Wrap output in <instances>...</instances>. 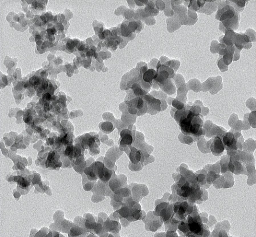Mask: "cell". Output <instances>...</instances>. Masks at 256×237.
I'll list each match as a JSON object with an SVG mask.
<instances>
[{
    "mask_svg": "<svg viewBox=\"0 0 256 237\" xmlns=\"http://www.w3.org/2000/svg\"><path fill=\"white\" fill-rule=\"evenodd\" d=\"M108 230L109 232L117 233L119 231L118 229L119 224L117 222L115 221H111L109 222Z\"/></svg>",
    "mask_w": 256,
    "mask_h": 237,
    "instance_id": "obj_14",
    "label": "cell"
},
{
    "mask_svg": "<svg viewBox=\"0 0 256 237\" xmlns=\"http://www.w3.org/2000/svg\"><path fill=\"white\" fill-rule=\"evenodd\" d=\"M128 26V27H129L130 30L132 32H134L137 29V22H130Z\"/></svg>",
    "mask_w": 256,
    "mask_h": 237,
    "instance_id": "obj_23",
    "label": "cell"
},
{
    "mask_svg": "<svg viewBox=\"0 0 256 237\" xmlns=\"http://www.w3.org/2000/svg\"><path fill=\"white\" fill-rule=\"evenodd\" d=\"M235 14L234 10L231 9L228 10L222 14L220 19V21H222L226 20H230L233 17Z\"/></svg>",
    "mask_w": 256,
    "mask_h": 237,
    "instance_id": "obj_13",
    "label": "cell"
},
{
    "mask_svg": "<svg viewBox=\"0 0 256 237\" xmlns=\"http://www.w3.org/2000/svg\"><path fill=\"white\" fill-rule=\"evenodd\" d=\"M144 103L143 100L140 98H139L137 102L136 107L137 109H141L143 108Z\"/></svg>",
    "mask_w": 256,
    "mask_h": 237,
    "instance_id": "obj_25",
    "label": "cell"
},
{
    "mask_svg": "<svg viewBox=\"0 0 256 237\" xmlns=\"http://www.w3.org/2000/svg\"><path fill=\"white\" fill-rule=\"evenodd\" d=\"M218 66L220 71L222 72H225L228 70V66L224 64L223 59H221L218 62Z\"/></svg>",
    "mask_w": 256,
    "mask_h": 237,
    "instance_id": "obj_19",
    "label": "cell"
},
{
    "mask_svg": "<svg viewBox=\"0 0 256 237\" xmlns=\"http://www.w3.org/2000/svg\"><path fill=\"white\" fill-rule=\"evenodd\" d=\"M173 106L178 110H181L184 108V105L182 103L174 100L173 102Z\"/></svg>",
    "mask_w": 256,
    "mask_h": 237,
    "instance_id": "obj_22",
    "label": "cell"
},
{
    "mask_svg": "<svg viewBox=\"0 0 256 237\" xmlns=\"http://www.w3.org/2000/svg\"><path fill=\"white\" fill-rule=\"evenodd\" d=\"M225 148L227 150L237 149V140L234 133L229 132L225 134L222 139Z\"/></svg>",
    "mask_w": 256,
    "mask_h": 237,
    "instance_id": "obj_3",
    "label": "cell"
},
{
    "mask_svg": "<svg viewBox=\"0 0 256 237\" xmlns=\"http://www.w3.org/2000/svg\"><path fill=\"white\" fill-rule=\"evenodd\" d=\"M189 220L188 224V229L192 233L197 235L200 234L203 231V227L202 224L199 222L193 220L191 217Z\"/></svg>",
    "mask_w": 256,
    "mask_h": 237,
    "instance_id": "obj_6",
    "label": "cell"
},
{
    "mask_svg": "<svg viewBox=\"0 0 256 237\" xmlns=\"http://www.w3.org/2000/svg\"><path fill=\"white\" fill-rule=\"evenodd\" d=\"M256 100L253 98L249 99L247 101L246 104L247 107L251 111H253L256 109Z\"/></svg>",
    "mask_w": 256,
    "mask_h": 237,
    "instance_id": "obj_16",
    "label": "cell"
},
{
    "mask_svg": "<svg viewBox=\"0 0 256 237\" xmlns=\"http://www.w3.org/2000/svg\"><path fill=\"white\" fill-rule=\"evenodd\" d=\"M157 73L155 70L153 69H149L144 74L143 78L144 81L147 83H151L153 79L157 77Z\"/></svg>",
    "mask_w": 256,
    "mask_h": 237,
    "instance_id": "obj_9",
    "label": "cell"
},
{
    "mask_svg": "<svg viewBox=\"0 0 256 237\" xmlns=\"http://www.w3.org/2000/svg\"><path fill=\"white\" fill-rule=\"evenodd\" d=\"M210 148L212 154L216 156L221 155L225 149L222 139L218 136L216 137L211 140Z\"/></svg>",
    "mask_w": 256,
    "mask_h": 237,
    "instance_id": "obj_2",
    "label": "cell"
},
{
    "mask_svg": "<svg viewBox=\"0 0 256 237\" xmlns=\"http://www.w3.org/2000/svg\"><path fill=\"white\" fill-rule=\"evenodd\" d=\"M129 157L132 163L134 164H138L142 158L141 152L140 150L133 147L132 148Z\"/></svg>",
    "mask_w": 256,
    "mask_h": 237,
    "instance_id": "obj_8",
    "label": "cell"
},
{
    "mask_svg": "<svg viewBox=\"0 0 256 237\" xmlns=\"http://www.w3.org/2000/svg\"><path fill=\"white\" fill-rule=\"evenodd\" d=\"M232 56L228 54L224 56L223 60L224 63L225 65L228 66L231 64L233 60Z\"/></svg>",
    "mask_w": 256,
    "mask_h": 237,
    "instance_id": "obj_21",
    "label": "cell"
},
{
    "mask_svg": "<svg viewBox=\"0 0 256 237\" xmlns=\"http://www.w3.org/2000/svg\"><path fill=\"white\" fill-rule=\"evenodd\" d=\"M145 11L149 16H152L157 15L159 12V10L155 8L154 3L151 1L147 3Z\"/></svg>",
    "mask_w": 256,
    "mask_h": 237,
    "instance_id": "obj_12",
    "label": "cell"
},
{
    "mask_svg": "<svg viewBox=\"0 0 256 237\" xmlns=\"http://www.w3.org/2000/svg\"><path fill=\"white\" fill-rule=\"evenodd\" d=\"M123 183H121L120 179L118 178H114L109 182V186L113 192L117 194L119 190V188L122 186Z\"/></svg>",
    "mask_w": 256,
    "mask_h": 237,
    "instance_id": "obj_10",
    "label": "cell"
},
{
    "mask_svg": "<svg viewBox=\"0 0 256 237\" xmlns=\"http://www.w3.org/2000/svg\"><path fill=\"white\" fill-rule=\"evenodd\" d=\"M236 1V4L238 7L243 8L245 6V1Z\"/></svg>",
    "mask_w": 256,
    "mask_h": 237,
    "instance_id": "obj_29",
    "label": "cell"
},
{
    "mask_svg": "<svg viewBox=\"0 0 256 237\" xmlns=\"http://www.w3.org/2000/svg\"><path fill=\"white\" fill-rule=\"evenodd\" d=\"M205 1H198L197 2V3L198 7L200 9V7H202L205 3Z\"/></svg>",
    "mask_w": 256,
    "mask_h": 237,
    "instance_id": "obj_30",
    "label": "cell"
},
{
    "mask_svg": "<svg viewBox=\"0 0 256 237\" xmlns=\"http://www.w3.org/2000/svg\"><path fill=\"white\" fill-rule=\"evenodd\" d=\"M209 78L210 85V92L212 95L216 94L223 88L222 78L219 76Z\"/></svg>",
    "mask_w": 256,
    "mask_h": 237,
    "instance_id": "obj_4",
    "label": "cell"
},
{
    "mask_svg": "<svg viewBox=\"0 0 256 237\" xmlns=\"http://www.w3.org/2000/svg\"><path fill=\"white\" fill-rule=\"evenodd\" d=\"M101 129L103 131L107 132H111L113 130V126L112 124L109 122L103 123L101 125Z\"/></svg>",
    "mask_w": 256,
    "mask_h": 237,
    "instance_id": "obj_15",
    "label": "cell"
},
{
    "mask_svg": "<svg viewBox=\"0 0 256 237\" xmlns=\"http://www.w3.org/2000/svg\"><path fill=\"white\" fill-rule=\"evenodd\" d=\"M121 139L120 144L121 145H131L133 142L131 132L129 130L125 129L121 132Z\"/></svg>",
    "mask_w": 256,
    "mask_h": 237,
    "instance_id": "obj_7",
    "label": "cell"
},
{
    "mask_svg": "<svg viewBox=\"0 0 256 237\" xmlns=\"http://www.w3.org/2000/svg\"><path fill=\"white\" fill-rule=\"evenodd\" d=\"M135 93L136 95L137 96H141L143 95L144 93L143 90H142L140 88L137 87H136L134 90Z\"/></svg>",
    "mask_w": 256,
    "mask_h": 237,
    "instance_id": "obj_26",
    "label": "cell"
},
{
    "mask_svg": "<svg viewBox=\"0 0 256 237\" xmlns=\"http://www.w3.org/2000/svg\"><path fill=\"white\" fill-rule=\"evenodd\" d=\"M145 23L147 25H154L155 23V19L153 17H150L147 18L145 20Z\"/></svg>",
    "mask_w": 256,
    "mask_h": 237,
    "instance_id": "obj_24",
    "label": "cell"
},
{
    "mask_svg": "<svg viewBox=\"0 0 256 237\" xmlns=\"http://www.w3.org/2000/svg\"><path fill=\"white\" fill-rule=\"evenodd\" d=\"M39 82V79L36 77H33L30 80V82L32 85H36Z\"/></svg>",
    "mask_w": 256,
    "mask_h": 237,
    "instance_id": "obj_27",
    "label": "cell"
},
{
    "mask_svg": "<svg viewBox=\"0 0 256 237\" xmlns=\"http://www.w3.org/2000/svg\"><path fill=\"white\" fill-rule=\"evenodd\" d=\"M169 74L166 70H163L157 73V77L155 79L161 85L164 83L169 79Z\"/></svg>",
    "mask_w": 256,
    "mask_h": 237,
    "instance_id": "obj_11",
    "label": "cell"
},
{
    "mask_svg": "<svg viewBox=\"0 0 256 237\" xmlns=\"http://www.w3.org/2000/svg\"><path fill=\"white\" fill-rule=\"evenodd\" d=\"M136 209L133 208L131 207L124 206L117 210L121 217L125 218L130 222L134 221L133 214L134 211Z\"/></svg>",
    "mask_w": 256,
    "mask_h": 237,
    "instance_id": "obj_5",
    "label": "cell"
},
{
    "mask_svg": "<svg viewBox=\"0 0 256 237\" xmlns=\"http://www.w3.org/2000/svg\"><path fill=\"white\" fill-rule=\"evenodd\" d=\"M182 111V117L180 120V125L182 132L187 134L197 137L202 135L203 122L200 114L184 109Z\"/></svg>",
    "mask_w": 256,
    "mask_h": 237,
    "instance_id": "obj_1",
    "label": "cell"
},
{
    "mask_svg": "<svg viewBox=\"0 0 256 237\" xmlns=\"http://www.w3.org/2000/svg\"><path fill=\"white\" fill-rule=\"evenodd\" d=\"M82 233L81 228L78 227H74L72 228L70 231L71 235L72 236L79 235Z\"/></svg>",
    "mask_w": 256,
    "mask_h": 237,
    "instance_id": "obj_20",
    "label": "cell"
},
{
    "mask_svg": "<svg viewBox=\"0 0 256 237\" xmlns=\"http://www.w3.org/2000/svg\"><path fill=\"white\" fill-rule=\"evenodd\" d=\"M137 22V32H139L142 30V29L143 27V25L141 21H139Z\"/></svg>",
    "mask_w": 256,
    "mask_h": 237,
    "instance_id": "obj_28",
    "label": "cell"
},
{
    "mask_svg": "<svg viewBox=\"0 0 256 237\" xmlns=\"http://www.w3.org/2000/svg\"><path fill=\"white\" fill-rule=\"evenodd\" d=\"M142 216V213L141 210L136 209L134 211L133 214L134 221L141 220Z\"/></svg>",
    "mask_w": 256,
    "mask_h": 237,
    "instance_id": "obj_18",
    "label": "cell"
},
{
    "mask_svg": "<svg viewBox=\"0 0 256 237\" xmlns=\"http://www.w3.org/2000/svg\"><path fill=\"white\" fill-rule=\"evenodd\" d=\"M121 34L123 36L129 37L131 36L132 32L130 30L129 27L125 24L122 25Z\"/></svg>",
    "mask_w": 256,
    "mask_h": 237,
    "instance_id": "obj_17",
    "label": "cell"
}]
</instances>
